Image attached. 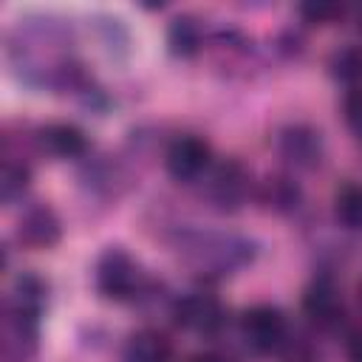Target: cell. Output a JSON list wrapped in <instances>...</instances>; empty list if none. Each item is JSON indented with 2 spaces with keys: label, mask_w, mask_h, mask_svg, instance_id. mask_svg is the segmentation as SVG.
I'll use <instances>...</instances> for the list:
<instances>
[{
  "label": "cell",
  "mask_w": 362,
  "mask_h": 362,
  "mask_svg": "<svg viewBox=\"0 0 362 362\" xmlns=\"http://www.w3.org/2000/svg\"><path fill=\"white\" fill-rule=\"evenodd\" d=\"M277 156L286 161V167L297 173H311L325 158V141L322 133L308 122H288L274 136Z\"/></svg>",
  "instance_id": "5b68a950"
},
{
  "label": "cell",
  "mask_w": 362,
  "mask_h": 362,
  "mask_svg": "<svg viewBox=\"0 0 362 362\" xmlns=\"http://www.w3.org/2000/svg\"><path fill=\"white\" fill-rule=\"evenodd\" d=\"M345 356L348 362H362V331H354L345 342Z\"/></svg>",
  "instance_id": "ffe728a7"
},
{
  "label": "cell",
  "mask_w": 362,
  "mask_h": 362,
  "mask_svg": "<svg viewBox=\"0 0 362 362\" xmlns=\"http://www.w3.org/2000/svg\"><path fill=\"white\" fill-rule=\"evenodd\" d=\"M331 212L342 229L362 232V184L359 181L339 184L334 189V198H331Z\"/></svg>",
  "instance_id": "9a60e30c"
},
{
  "label": "cell",
  "mask_w": 362,
  "mask_h": 362,
  "mask_svg": "<svg viewBox=\"0 0 362 362\" xmlns=\"http://www.w3.org/2000/svg\"><path fill=\"white\" fill-rule=\"evenodd\" d=\"M184 257L198 274L223 277L255 260V243L240 235L204 232L192 235V240H184Z\"/></svg>",
  "instance_id": "7a4b0ae2"
},
{
  "label": "cell",
  "mask_w": 362,
  "mask_h": 362,
  "mask_svg": "<svg viewBox=\"0 0 362 362\" xmlns=\"http://www.w3.org/2000/svg\"><path fill=\"white\" fill-rule=\"evenodd\" d=\"M212 167V147L204 136L184 133L175 136L164 150V170L178 184L201 181Z\"/></svg>",
  "instance_id": "52a82bcc"
},
{
  "label": "cell",
  "mask_w": 362,
  "mask_h": 362,
  "mask_svg": "<svg viewBox=\"0 0 362 362\" xmlns=\"http://www.w3.org/2000/svg\"><path fill=\"white\" fill-rule=\"evenodd\" d=\"M297 11H300L303 23H311V25H328L345 14V8L337 3H303Z\"/></svg>",
  "instance_id": "d6986e66"
},
{
  "label": "cell",
  "mask_w": 362,
  "mask_h": 362,
  "mask_svg": "<svg viewBox=\"0 0 362 362\" xmlns=\"http://www.w3.org/2000/svg\"><path fill=\"white\" fill-rule=\"evenodd\" d=\"M328 74L337 82H345L351 88L359 85L362 79V48L356 45H342L328 57Z\"/></svg>",
  "instance_id": "e0dca14e"
},
{
  "label": "cell",
  "mask_w": 362,
  "mask_h": 362,
  "mask_svg": "<svg viewBox=\"0 0 362 362\" xmlns=\"http://www.w3.org/2000/svg\"><path fill=\"white\" fill-rule=\"evenodd\" d=\"M356 294H359V300H362V280L356 283Z\"/></svg>",
  "instance_id": "7402d4cb"
},
{
  "label": "cell",
  "mask_w": 362,
  "mask_h": 362,
  "mask_svg": "<svg viewBox=\"0 0 362 362\" xmlns=\"http://www.w3.org/2000/svg\"><path fill=\"white\" fill-rule=\"evenodd\" d=\"M257 201H260L269 212H274V215H288V212H294V209L300 206L303 189H300V184H297L291 175L277 173V175H269L266 181H260V187H257Z\"/></svg>",
  "instance_id": "7c38bea8"
},
{
  "label": "cell",
  "mask_w": 362,
  "mask_h": 362,
  "mask_svg": "<svg viewBox=\"0 0 362 362\" xmlns=\"http://www.w3.org/2000/svg\"><path fill=\"white\" fill-rule=\"evenodd\" d=\"M37 147L59 161H71V158H85L90 150V141L85 136V130L74 122H51L45 127L37 130Z\"/></svg>",
  "instance_id": "8fae6325"
},
{
  "label": "cell",
  "mask_w": 362,
  "mask_h": 362,
  "mask_svg": "<svg viewBox=\"0 0 362 362\" xmlns=\"http://www.w3.org/2000/svg\"><path fill=\"white\" fill-rule=\"evenodd\" d=\"M238 328L246 348L255 354H274V351H283V345L288 342V320L277 305H269V303L249 305L240 314Z\"/></svg>",
  "instance_id": "277c9868"
},
{
  "label": "cell",
  "mask_w": 362,
  "mask_h": 362,
  "mask_svg": "<svg viewBox=\"0 0 362 362\" xmlns=\"http://www.w3.org/2000/svg\"><path fill=\"white\" fill-rule=\"evenodd\" d=\"M45 308L42 277L23 272L14 277L3 303V362H31L40 348V320Z\"/></svg>",
  "instance_id": "6da1fadb"
},
{
  "label": "cell",
  "mask_w": 362,
  "mask_h": 362,
  "mask_svg": "<svg viewBox=\"0 0 362 362\" xmlns=\"http://www.w3.org/2000/svg\"><path fill=\"white\" fill-rule=\"evenodd\" d=\"M62 238V221L48 204H31L17 221V240L28 249H51Z\"/></svg>",
  "instance_id": "30bf717a"
},
{
  "label": "cell",
  "mask_w": 362,
  "mask_h": 362,
  "mask_svg": "<svg viewBox=\"0 0 362 362\" xmlns=\"http://www.w3.org/2000/svg\"><path fill=\"white\" fill-rule=\"evenodd\" d=\"M342 119H345L348 130L354 133V139L362 144V85L345 90V99H342Z\"/></svg>",
  "instance_id": "ac0fdd59"
},
{
  "label": "cell",
  "mask_w": 362,
  "mask_h": 362,
  "mask_svg": "<svg viewBox=\"0 0 362 362\" xmlns=\"http://www.w3.org/2000/svg\"><path fill=\"white\" fill-rule=\"evenodd\" d=\"M359 28H362V14H359Z\"/></svg>",
  "instance_id": "603a6c76"
},
{
  "label": "cell",
  "mask_w": 362,
  "mask_h": 362,
  "mask_svg": "<svg viewBox=\"0 0 362 362\" xmlns=\"http://www.w3.org/2000/svg\"><path fill=\"white\" fill-rule=\"evenodd\" d=\"M93 286H96L99 297H105L110 303H130L144 291L147 274L141 272V266L133 260V255L127 249L107 246L96 257Z\"/></svg>",
  "instance_id": "3957f363"
},
{
  "label": "cell",
  "mask_w": 362,
  "mask_h": 362,
  "mask_svg": "<svg viewBox=\"0 0 362 362\" xmlns=\"http://www.w3.org/2000/svg\"><path fill=\"white\" fill-rule=\"evenodd\" d=\"M122 362H173V345L164 334L141 328L127 337L122 348Z\"/></svg>",
  "instance_id": "4fadbf2b"
},
{
  "label": "cell",
  "mask_w": 362,
  "mask_h": 362,
  "mask_svg": "<svg viewBox=\"0 0 362 362\" xmlns=\"http://www.w3.org/2000/svg\"><path fill=\"white\" fill-rule=\"evenodd\" d=\"M204 195L212 209L218 212H238L249 198V173L238 158H226L221 164H212L209 173L201 178Z\"/></svg>",
  "instance_id": "8992f818"
},
{
  "label": "cell",
  "mask_w": 362,
  "mask_h": 362,
  "mask_svg": "<svg viewBox=\"0 0 362 362\" xmlns=\"http://www.w3.org/2000/svg\"><path fill=\"white\" fill-rule=\"evenodd\" d=\"M187 362H235V359L229 354H223V351H198Z\"/></svg>",
  "instance_id": "44dd1931"
},
{
  "label": "cell",
  "mask_w": 362,
  "mask_h": 362,
  "mask_svg": "<svg viewBox=\"0 0 362 362\" xmlns=\"http://www.w3.org/2000/svg\"><path fill=\"white\" fill-rule=\"evenodd\" d=\"M300 308L320 328H334L342 320V311H345L342 294H339V288L331 277H314L305 286L303 297H300Z\"/></svg>",
  "instance_id": "9c48e42d"
},
{
  "label": "cell",
  "mask_w": 362,
  "mask_h": 362,
  "mask_svg": "<svg viewBox=\"0 0 362 362\" xmlns=\"http://www.w3.org/2000/svg\"><path fill=\"white\" fill-rule=\"evenodd\" d=\"M170 317L178 328L201 334V337H215L226 325V311L221 300L206 291H192V294L178 297L170 308Z\"/></svg>",
  "instance_id": "ba28073f"
},
{
  "label": "cell",
  "mask_w": 362,
  "mask_h": 362,
  "mask_svg": "<svg viewBox=\"0 0 362 362\" xmlns=\"http://www.w3.org/2000/svg\"><path fill=\"white\" fill-rule=\"evenodd\" d=\"M31 187V167L25 161L17 158H6L3 170H0V201L6 206H11L14 201H20Z\"/></svg>",
  "instance_id": "2e32d148"
},
{
  "label": "cell",
  "mask_w": 362,
  "mask_h": 362,
  "mask_svg": "<svg viewBox=\"0 0 362 362\" xmlns=\"http://www.w3.org/2000/svg\"><path fill=\"white\" fill-rule=\"evenodd\" d=\"M167 45H170V54L173 57H181V59L195 57L201 51V45H204V28H201V23L192 14L173 17L170 25H167Z\"/></svg>",
  "instance_id": "5bb4252c"
}]
</instances>
